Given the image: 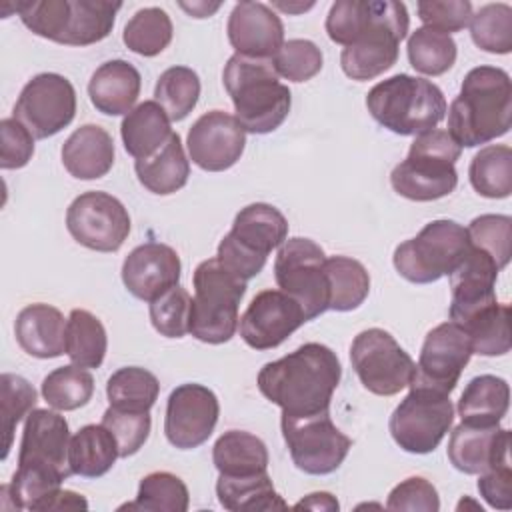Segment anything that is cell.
I'll return each mask as SVG.
<instances>
[{
	"mask_svg": "<svg viewBox=\"0 0 512 512\" xmlns=\"http://www.w3.org/2000/svg\"><path fill=\"white\" fill-rule=\"evenodd\" d=\"M220 416L216 394L196 382L176 386L166 402L164 434L180 450L202 446L214 432Z\"/></svg>",
	"mask_w": 512,
	"mask_h": 512,
	"instance_id": "obj_18",
	"label": "cell"
},
{
	"mask_svg": "<svg viewBox=\"0 0 512 512\" xmlns=\"http://www.w3.org/2000/svg\"><path fill=\"white\" fill-rule=\"evenodd\" d=\"M370 116L400 136H418L434 130L446 116L442 90L420 76L394 74L366 94Z\"/></svg>",
	"mask_w": 512,
	"mask_h": 512,
	"instance_id": "obj_7",
	"label": "cell"
},
{
	"mask_svg": "<svg viewBox=\"0 0 512 512\" xmlns=\"http://www.w3.org/2000/svg\"><path fill=\"white\" fill-rule=\"evenodd\" d=\"M122 2L108 0H24L16 2L22 24L36 36L66 46H90L104 40Z\"/></svg>",
	"mask_w": 512,
	"mask_h": 512,
	"instance_id": "obj_6",
	"label": "cell"
},
{
	"mask_svg": "<svg viewBox=\"0 0 512 512\" xmlns=\"http://www.w3.org/2000/svg\"><path fill=\"white\" fill-rule=\"evenodd\" d=\"M410 26L408 10L394 0H336L326 16L328 38L342 44L340 66L352 80H372L398 60Z\"/></svg>",
	"mask_w": 512,
	"mask_h": 512,
	"instance_id": "obj_1",
	"label": "cell"
},
{
	"mask_svg": "<svg viewBox=\"0 0 512 512\" xmlns=\"http://www.w3.org/2000/svg\"><path fill=\"white\" fill-rule=\"evenodd\" d=\"M388 510H422V512H438L440 498L438 490L432 482L422 476H410L396 484L386 500Z\"/></svg>",
	"mask_w": 512,
	"mask_h": 512,
	"instance_id": "obj_52",
	"label": "cell"
},
{
	"mask_svg": "<svg viewBox=\"0 0 512 512\" xmlns=\"http://www.w3.org/2000/svg\"><path fill=\"white\" fill-rule=\"evenodd\" d=\"M190 160L206 172H222L232 168L246 146V130L236 116L224 110L202 114L186 138Z\"/></svg>",
	"mask_w": 512,
	"mask_h": 512,
	"instance_id": "obj_21",
	"label": "cell"
},
{
	"mask_svg": "<svg viewBox=\"0 0 512 512\" xmlns=\"http://www.w3.org/2000/svg\"><path fill=\"white\" fill-rule=\"evenodd\" d=\"M0 384H2V432H4L2 460H4L12 448V438L18 422L34 410L38 394L34 386L18 374L4 372L0 376Z\"/></svg>",
	"mask_w": 512,
	"mask_h": 512,
	"instance_id": "obj_47",
	"label": "cell"
},
{
	"mask_svg": "<svg viewBox=\"0 0 512 512\" xmlns=\"http://www.w3.org/2000/svg\"><path fill=\"white\" fill-rule=\"evenodd\" d=\"M472 42L492 54H508L512 50V8L504 2L484 4L470 18Z\"/></svg>",
	"mask_w": 512,
	"mask_h": 512,
	"instance_id": "obj_45",
	"label": "cell"
},
{
	"mask_svg": "<svg viewBox=\"0 0 512 512\" xmlns=\"http://www.w3.org/2000/svg\"><path fill=\"white\" fill-rule=\"evenodd\" d=\"M192 298L180 284L172 286L150 302V322L154 330L166 338H182L190 334Z\"/></svg>",
	"mask_w": 512,
	"mask_h": 512,
	"instance_id": "obj_48",
	"label": "cell"
},
{
	"mask_svg": "<svg viewBox=\"0 0 512 512\" xmlns=\"http://www.w3.org/2000/svg\"><path fill=\"white\" fill-rule=\"evenodd\" d=\"M454 422L450 394L410 384V392L394 408L388 428L394 442L410 454H428L438 448Z\"/></svg>",
	"mask_w": 512,
	"mask_h": 512,
	"instance_id": "obj_12",
	"label": "cell"
},
{
	"mask_svg": "<svg viewBox=\"0 0 512 512\" xmlns=\"http://www.w3.org/2000/svg\"><path fill=\"white\" fill-rule=\"evenodd\" d=\"M40 392L54 410H76L90 402L94 394V378L86 368L76 364L60 366L42 380Z\"/></svg>",
	"mask_w": 512,
	"mask_h": 512,
	"instance_id": "obj_42",
	"label": "cell"
},
{
	"mask_svg": "<svg viewBox=\"0 0 512 512\" xmlns=\"http://www.w3.org/2000/svg\"><path fill=\"white\" fill-rule=\"evenodd\" d=\"M102 424L112 432L118 444L120 458L136 454L150 436V412H128L108 406L102 414Z\"/></svg>",
	"mask_w": 512,
	"mask_h": 512,
	"instance_id": "obj_50",
	"label": "cell"
},
{
	"mask_svg": "<svg viewBox=\"0 0 512 512\" xmlns=\"http://www.w3.org/2000/svg\"><path fill=\"white\" fill-rule=\"evenodd\" d=\"M212 462L222 476L262 474L268 472V448L250 432L228 430L216 440Z\"/></svg>",
	"mask_w": 512,
	"mask_h": 512,
	"instance_id": "obj_33",
	"label": "cell"
},
{
	"mask_svg": "<svg viewBox=\"0 0 512 512\" xmlns=\"http://www.w3.org/2000/svg\"><path fill=\"white\" fill-rule=\"evenodd\" d=\"M160 394L158 378L140 366L118 368L106 382V396L112 408L128 412H150Z\"/></svg>",
	"mask_w": 512,
	"mask_h": 512,
	"instance_id": "obj_37",
	"label": "cell"
},
{
	"mask_svg": "<svg viewBox=\"0 0 512 512\" xmlns=\"http://www.w3.org/2000/svg\"><path fill=\"white\" fill-rule=\"evenodd\" d=\"M510 430L460 422L448 440V460L464 474H482L510 464Z\"/></svg>",
	"mask_w": 512,
	"mask_h": 512,
	"instance_id": "obj_25",
	"label": "cell"
},
{
	"mask_svg": "<svg viewBox=\"0 0 512 512\" xmlns=\"http://www.w3.org/2000/svg\"><path fill=\"white\" fill-rule=\"evenodd\" d=\"M462 148L448 130H428L410 144L406 160L394 166L390 184L396 194L414 202H432L454 192L458 184L456 160Z\"/></svg>",
	"mask_w": 512,
	"mask_h": 512,
	"instance_id": "obj_8",
	"label": "cell"
},
{
	"mask_svg": "<svg viewBox=\"0 0 512 512\" xmlns=\"http://www.w3.org/2000/svg\"><path fill=\"white\" fill-rule=\"evenodd\" d=\"M306 322L300 304L282 290L258 292L240 316V336L254 350L280 346Z\"/></svg>",
	"mask_w": 512,
	"mask_h": 512,
	"instance_id": "obj_20",
	"label": "cell"
},
{
	"mask_svg": "<svg viewBox=\"0 0 512 512\" xmlns=\"http://www.w3.org/2000/svg\"><path fill=\"white\" fill-rule=\"evenodd\" d=\"M408 60L410 66L426 76H440L448 72L456 62V42L450 34L420 26L408 38Z\"/></svg>",
	"mask_w": 512,
	"mask_h": 512,
	"instance_id": "obj_39",
	"label": "cell"
},
{
	"mask_svg": "<svg viewBox=\"0 0 512 512\" xmlns=\"http://www.w3.org/2000/svg\"><path fill=\"white\" fill-rule=\"evenodd\" d=\"M86 510L88 508V502L82 494H76L72 490H58L54 494V498L48 502V508L46 510Z\"/></svg>",
	"mask_w": 512,
	"mask_h": 512,
	"instance_id": "obj_55",
	"label": "cell"
},
{
	"mask_svg": "<svg viewBox=\"0 0 512 512\" xmlns=\"http://www.w3.org/2000/svg\"><path fill=\"white\" fill-rule=\"evenodd\" d=\"M324 64L322 50L306 38H292L282 44L272 58V66L278 76L290 82H306L314 78Z\"/></svg>",
	"mask_w": 512,
	"mask_h": 512,
	"instance_id": "obj_49",
	"label": "cell"
},
{
	"mask_svg": "<svg viewBox=\"0 0 512 512\" xmlns=\"http://www.w3.org/2000/svg\"><path fill=\"white\" fill-rule=\"evenodd\" d=\"M328 310H356L370 292V276L362 262L348 256L326 258Z\"/></svg>",
	"mask_w": 512,
	"mask_h": 512,
	"instance_id": "obj_35",
	"label": "cell"
},
{
	"mask_svg": "<svg viewBox=\"0 0 512 512\" xmlns=\"http://www.w3.org/2000/svg\"><path fill=\"white\" fill-rule=\"evenodd\" d=\"M154 98L170 120L180 122L198 104L200 78L188 66H172L160 74L154 88Z\"/></svg>",
	"mask_w": 512,
	"mask_h": 512,
	"instance_id": "obj_44",
	"label": "cell"
},
{
	"mask_svg": "<svg viewBox=\"0 0 512 512\" xmlns=\"http://www.w3.org/2000/svg\"><path fill=\"white\" fill-rule=\"evenodd\" d=\"M500 268L482 250L470 244L462 262L450 272V322L462 326L480 310L496 304Z\"/></svg>",
	"mask_w": 512,
	"mask_h": 512,
	"instance_id": "obj_22",
	"label": "cell"
},
{
	"mask_svg": "<svg viewBox=\"0 0 512 512\" xmlns=\"http://www.w3.org/2000/svg\"><path fill=\"white\" fill-rule=\"evenodd\" d=\"M74 116L76 90L68 78L56 72H42L30 78L14 104V118L38 140L64 130Z\"/></svg>",
	"mask_w": 512,
	"mask_h": 512,
	"instance_id": "obj_16",
	"label": "cell"
},
{
	"mask_svg": "<svg viewBox=\"0 0 512 512\" xmlns=\"http://www.w3.org/2000/svg\"><path fill=\"white\" fill-rule=\"evenodd\" d=\"M222 82L234 104L236 120L246 132L268 134L286 120L292 94L278 80L272 60L234 54L224 66Z\"/></svg>",
	"mask_w": 512,
	"mask_h": 512,
	"instance_id": "obj_5",
	"label": "cell"
},
{
	"mask_svg": "<svg viewBox=\"0 0 512 512\" xmlns=\"http://www.w3.org/2000/svg\"><path fill=\"white\" fill-rule=\"evenodd\" d=\"M70 430L64 416L34 408L24 422L18 468L10 484L0 488L14 510H46L48 502L72 474L68 464Z\"/></svg>",
	"mask_w": 512,
	"mask_h": 512,
	"instance_id": "obj_2",
	"label": "cell"
},
{
	"mask_svg": "<svg viewBox=\"0 0 512 512\" xmlns=\"http://www.w3.org/2000/svg\"><path fill=\"white\" fill-rule=\"evenodd\" d=\"M510 404L508 382L494 374L474 376L458 400V416L464 424L496 426Z\"/></svg>",
	"mask_w": 512,
	"mask_h": 512,
	"instance_id": "obj_31",
	"label": "cell"
},
{
	"mask_svg": "<svg viewBox=\"0 0 512 512\" xmlns=\"http://www.w3.org/2000/svg\"><path fill=\"white\" fill-rule=\"evenodd\" d=\"M472 188L484 198H508L512 192V150L490 144L474 154L468 168Z\"/></svg>",
	"mask_w": 512,
	"mask_h": 512,
	"instance_id": "obj_38",
	"label": "cell"
},
{
	"mask_svg": "<svg viewBox=\"0 0 512 512\" xmlns=\"http://www.w3.org/2000/svg\"><path fill=\"white\" fill-rule=\"evenodd\" d=\"M216 496L222 508L240 510H286L288 504L274 490L268 472L252 476H222L216 480Z\"/></svg>",
	"mask_w": 512,
	"mask_h": 512,
	"instance_id": "obj_34",
	"label": "cell"
},
{
	"mask_svg": "<svg viewBox=\"0 0 512 512\" xmlns=\"http://www.w3.org/2000/svg\"><path fill=\"white\" fill-rule=\"evenodd\" d=\"M274 278L278 288L300 304L306 322L328 310L326 254L314 240H284L274 260Z\"/></svg>",
	"mask_w": 512,
	"mask_h": 512,
	"instance_id": "obj_13",
	"label": "cell"
},
{
	"mask_svg": "<svg viewBox=\"0 0 512 512\" xmlns=\"http://www.w3.org/2000/svg\"><path fill=\"white\" fill-rule=\"evenodd\" d=\"M288 238V220L272 204L254 202L244 206L232 230L220 240L216 258L242 280L262 272L268 254Z\"/></svg>",
	"mask_w": 512,
	"mask_h": 512,
	"instance_id": "obj_10",
	"label": "cell"
},
{
	"mask_svg": "<svg viewBox=\"0 0 512 512\" xmlns=\"http://www.w3.org/2000/svg\"><path fill=\"white\" fill-rule=\"evenodd\" d=\"M470 356L472 346L468 334L454 322H442L426 334L410 384L450 394Z\"/></svg>",
	"mask_w": 512,
	"mask_h": 512,
	"instance_id": "obj_19",
	"label": "cell"
},
{
	"mask_svg": "<svg viewBox=\"0 0 512 512\" xmlns=\"http://www.w3.org/2000/svg\"><path fill=\"white\" fill-rule=\"evenodd\" d=\"M108 336L104 324L88 310L74 308L66 324V354L80 368H100Z\"/></svg>",
	"mask_w": 512,
	"mask_h": 512,
	"instance_id": "obj_36",
	"label": "cell"
},
{
	"mask_svg": "<svg viewBox=\"0 0 512 512\" xmlns=\"http://www.w3.org/2000/svg\"><path fill=\"white\" fill-rule=\"evenodd\" d=\"M66 228L78 244L90 250L116 252L130 234V214L116 196L90 190L68 206Z\"/></svg>",
	"mask_w": 512,
	"mask_h": 512,
	"instance_id": "obj_17",
	"label": "cell"
},
{
	"mask_svg": "<svg viewBox=\"0 0 512 512\" xmlns=\"http://www.w3.org/2000/svg\"><path fill=\"white\" fill-rule=\"evenodd\" d=\"M424 26L444 34L460 32L470 24L472 4L468 0H422L416 4Z\"/></svg>",
	"mask_w": 512,
	"mask_h": 512,
	"instance_id": "obj_51",
	"label": "cell"
},
{
	"mask_svg": "<svg viewBox=\"0 0 512 512\" xmlns=\"http://www.w3.org/2000/svg\"><path fill=\"white\" fill-rule=\"evenodd\" d=\"M510 306L492 304L474 314L460 328L468 334L472 354L504 356L510 350Z\"/></svg>",
	"mask_w": 512,
	"mask_h": 512,
	"instance_id": "obj_40",
	"label": "cell"
},
{
	"mask_svg": "<svg viewBox=\"0 0 512 512\" xmlns=\"http://www.w3.org/2000/svg\"><path fill=\"white\" fill-rule=\"evenodd\" d=\"M294 508H310V510H338L340 504L330 492H312L300 502L294 504Z\"/></svg>",
	"mask_w": 512,
	"mask_h": 512,
	"instance_id": "obj_56",
	"label": "cell"
},
{
	"mask_svg": "<svg viewBox=\"0 0 512 512\" xmlns=\"http://www.w3.org/2000/svg\"><path fill=\"white\" fill-rule=\"evenodd\" d=\"M512 82L498 66L472 68L448 108V134L462 148L488 144L510 130Z\"/></svg>",
	"mask_w": 512,
	"mask_h": 512,
	"instance_id": "obj_4",
	"label": "cell"
},
{
	"mask_svg": "<svg viewBox=\"0 0 512 512\" xmlns=\"http://www.w3.org/2000/svg\"><path fill=\"white\" fill-rule=\"evenodd\" d=\"M228 40L236 54L272 60L284 44V24L280 16L262 2L234 4L228 24Z\"/></svg>",
	"mask_w": 512,
	"mask_h": 512,
	"instance_id": "obj_24",
	"label": "cell"
},
{
	"mask_svg": "<svg viewBox=\"0 0 512 512\" xmlns=\"http://www.w3.org/2000/svg\"><path fill=\"white\" fill-rule=\"evenodd\" d=\"M62 164L78 180H96L114 164V140L98 124L76 128L62 144Z\"/></svg>",
	"mask_w": 512,
	"mask_h": 512,
	"instance_id": "obj_28",
	"label": "cell"
},
{
	"mask_svg": "<svg viewBox=\"0 0 512 512\" xmlns=\"http://www.w3.org/2000/svg\"><path fill=\"white\" fill-rule=\"evenodd\" d=\"M138 182L152 194L168 196L184 188L190 176V160L186 158L178 132L166 140L152 156L134 162Z\"/></svg>",
	"mask_w": 512,
	"mask_h": 512,
	"instance_id": "obj_29",
	"label": "cell"
},
{
	"mask_svg": "<svg viewBox=\"0 0 512 512\" xmlns=\"http://www.w3.org/2000/svg\"><path fill=\"white\" fill-rule=\"evenodd\" d=\"M192 284L190 334L206 344L228 342L240 324L238 308L246 294V280L230 272L218 258H208L196 266Z\"/></svg>",
	"mask_w": 512,
	"mask_h": 512,
	"instance_id": "obj_9",
	"label": "cell"
},
{
	"mask_svg": "<svg viewBox=\"0 0 512 512\" xmlns=\"http://www.w3.org/2000/svg\"><path fill=\"white\" fill-rule=\"evenodd\" d=\"M350 362L362 386L378 396H394L410 386L416 364L410 354L382 328L356 334L350 346Z\"/></svg>",
	"mask_w": 512,
	"mask_h": 512,
	"instance_id": "obj_14",
	"label": "cell"
},
{
	"mask_svg": "<svg viewBox=\"0 0 512 512\" xmlns=\"http://www.w3.org/2000/svg\"><path fill=\"white\" fill-rule=\"evenodd\" d=\"M120 456L116 438L112 432L100 424L82 426L68 446V464L72 474L82 478L104 476Z\"/></svg>",
	"mask_w": 512,
	"mask_h": 512,
	"instance_id": "obj_32",
	"label": "cell"
},
{
	"mask_svg": "<svg viewBox=\"0 0 512 512\" xmlns=\"http://www.w3.org/2000/svg\"><path fill=\"white\" fill-rule=\"evenodd\" d=\"M180 272V256L172 246L146 242L126 256L122 264V282L134 298L152 302L180 282Z\"/></svg>",
	"mask_w": 512,
	"mask_h": 512,
	"instance_id": "obj_23",
	"label": "cell"
},
{
	"mask_svg": "<svg viewBox=\"0 0 512 512\" xmlns=\"http://www.w3.org/2000/svg\"><path fill=\"white\" fill-rule=\"evenodd\" d=\"M280 428L292 462L312 476L338 470L352 448V440L336 428L330 412L300 418L282 416Z\"/></svg>",
	"mask_w": 512,
	"mask_h": 512,
	"instance_id": "obj_15",
	"label": "cell"
},
{
	"mask_svg": "<svg viewBox=\"0 0 512 512\" xmlns=\"http://www.w3.org/2000/svg\"><path fill=\"white\" fill-rule=\"evenodd\" d=\"M190 494L180 476L172 472H150L140 480L136 500L124 504L130 510H154V512H186Z\"/></svg>",
	"mask_w": 512,
	"mask_h": 512,
	"instance_id": "obj_43",
	"label": "cell"
},
{
	"mask_svg": "<svg viewBox=\"0 0 512 512\" xmlns=\"http://www.w3.org/2000/svg\"><path fill=\"white\" fill-rule=\"evenodd\" d=\"M274 6H276V8H280V10H284V12H300V10H308V8H312L314 4L310 2V4H306V6H298V8H294L292 4H282V2H274Z\"/></svg>",
	"mask_w": 512,
	"mask_h": 512,
	"instance_id": "obj_58",
	"label": "cell"
},
{
	"mask_svg": "<svg viewBox=\"0 0 512 512\" xmlns=\"http://www.w3.org/2000/svg\"><path fill=\"white\" fill-rule=\"evenodd\" d=\"M66 324L62 312L50 304L36 302L24 306L14 322L20 348L34 358H58L66 354Z\"/></svg>",
	"mask_w": 512,
	"mask_h": 512,
	"instance_id": "obj_26",
	"label": "cell"
},
{
	"mask_svg": "<svg viewBox=\"0 0 512 512\" xmlns=\"http://www.w3.org/2000/svg\"><path fill=\"white\" fill-rule=\"evenodd\" d=\"M470 250L468 230L456 220H432L414 238L396 246L392 262L398 274L412 284H430L462 262Z\"/></svg>",
	"mask_w": 512,
	"mask_h": 512,
	"instance_id": "obj_11",
	"label": "cell"
},
{
	"mask_svg": "<svg viewBox=\"0 0 512 512\" xmlns=\"http://www.w3.org/2000/svg\"><path fill=\"white\" fill-rule=\"evenodd\" d=\"M186 12H190V16H194V18H208L210 14H214L218 8H220V4H206V2H192V4H180Z\"/></svg>",
	"mask_w": 512,
	"mask_h": 512,
	"instance_id": "obj_57",
	"label": "cell"
},
{
	"mask_svg": "<svg viewBox=\"0 0 512 512\" xmlns=\"http://www.w3.org/2000/svg\"><path fill=\"white\" fill-rule=\"evenodd\" d=\"M340 378L336 352L320 342H306L284 358L266 362L256 384L266 400L282 408V416L300 418L330 412Z\"/></svg>",
	"mask_w": 512,
	"mask_h": 512,
	"instance_id": "obj_3",
	"label": "cell"
},
{
	"mask_svg": "<svg viewBox=\"0 0 512 512\" xmlns=\"http://www.w3.org/2000/svg\"><path fill=\"white\" fill-rule=\"evenodd\" d=\"M170 118L156 100H146L134 106L120 124V136L124 150L136 158L144 160L152 156L166 140L172 136Z\"/></svg>",
	"mask_w": 512,
	"mask_h": 512,
	"instance_id": "obj_30",
	"label": "cell"
},
{
	"mask_svg": "<svg viewBox=\"0 0 512 512\" xmlns=\"http://www.w3.org/2000/svg\"><path fill=\"white\" fill-rule=\"evenodd\" d=\"M174 26L170 16L158 8L148 6L138 10L124 26L122 40L128 50L140 56H156L172 42Z\"/></svg>",
	"mask_w": 512,
	"mask_h": 512,
	"instance_id": "obj_41",
	"label": "cell"
},
{
	"mask_svg": "<svg viewBox=\"0 0 512 512\" xmlns=\"http://www.w3.org/2000/svg\"><path fill=\"white\" fill-rule=\"evenodd\" d=\"M140 88V72L130 62L108 60L94 70L88 82V96L98 112L106 116H120L134 108Z\"/></svg>",
	"mask_w": 512,
	"mask_h": 512,
	"instance_id": "obj_27",
	"label": "cell"
},
{
	"mask_svg": "<svg viewBox=\"0 0 512 512\" xmlns=\"http://www.w3.org/2000/svg\"><path fill=\"white\" fill-rule=\"evenodd\" d=\"M468 230L470 244L486 252L502 270L510 262L512 246V218L506 214H482L476 216Z\"/></svg>",
	"mask_w": 512,
	"mask_h": 512,
	"instance_id": "obj_46",
	"label": "cell"
},
{
	"mask_svg": "<svg viewBox=\"0 0 512 512\" xmlns=\"http://www.w3.org/2000/svg\"><path fill=\"white\" fill-rule=\"evenodd\" d=\"M478 492L480 496L498 510L512 508V470L510 464L496 466L478 474Z\"/></svg>",
	"mask_w": 512,
	"mask_h": 512,
	"instance_id": "obj_54",
	"label": "cell"
},
{
	"mask_svg": "<svg viewBox=\"0 0 512 512\" xmlns=\"http://www.w3.org/2000/svg\"><path fill=\"white\" fill-rule=\"evenodd\" d=\"M0 136H2V150H0L2 170L24 168L34 154L32 132L12 116L0 122Z\"/></svg>",
	"mask_w": 512,
	"mask_h": 512,
	"instance_id": "obj_53",
	"label": "cell"
}]
</instances>
